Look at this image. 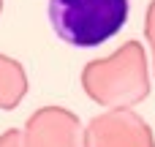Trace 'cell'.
I'll return each mask as SVG.
<instances>
[{
    "mask_svg": "<svg viewBox=\"0 0 155 147\" xmlns=\"http://www.w3.org/2000/svg\"><path fill=\"white\" fill-rule=\"evenodd\" d=\"M128 0H49L54 35L74 49H93L114 38L128 22Z\"/></svg>",
    "mask_w": 155,
    "mask_h": 147,
    "instance_id": "cell-1",
    "label": "cell"
}]
</instances>
